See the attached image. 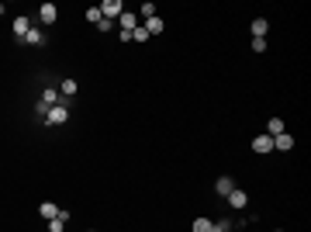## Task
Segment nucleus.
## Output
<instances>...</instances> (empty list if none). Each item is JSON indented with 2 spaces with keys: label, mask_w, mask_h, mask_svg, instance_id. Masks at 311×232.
I'll return each instance as SVG.
<instances>
[{
  "label": "nucleus",
  "mask_w": 311,
  "mask_h": 232,
  "mask_svg": "<svg viewBox=\"0 0 311 232\" xmlns=\"http://www.w3.org/2000/svg\"><path fill=\"white\" fill-rule=\"evenodd\" d=\"M69 122V107L66 104H52L49 114H45V125H66Z\"/></svg>",
  "instance_id": "obj_1"
},
{
  "label": "nucleus",
  "mask_w": 311,
  "mask_h": 232,
  "mask_svg": "<svg viewBox=\"0 0 311 232\" xmlns=\"http://www.w3.org/2000/svg\"><path fill=\"white\" fill-rule=\"evenodd\" d=\"M121 14H125V4H121V0H104V4H100V18H104V21L121 18Z\"/></svg>",
  "instance_id": "obj_2"
},
{
  "label": "nucleus",
  "mask_w": 311,
  "mask_h": 232,
  "mask_svg": "<svg viewBox=\"0 0 311 232\" xmlns=\"http://www.w3.org/2000/svg\"><path fill=\"white\" fill-rule=\"evenodd\" d=\"M253 152H259V156H266V152H273V139H270L266 132L253 139Z\"/></svg>",
  "instance_id": "obj_3"
},
{
  "label": "nucleus",
  "mask_w": 311,
  "mask_h": 232,
  "mask_svg": "<svg viewBox=\"0 0 311 232\" xmlns=\"http://www.w3.org/2000/svg\"><path fill=\"white\" fill-rule=\"evenodd\" d=\"M135 28H138V14H132V11H125V14L118 18V31H128V35H132Z\"/></svg>",
  "instance_id": "obj_4"
},
{
  "label": "nucleus",
  "mask_w": 311,
  "mask_h": 232,
  "mask_svg": "<svg viewBox=\"0 0 311 232\" xmlns=\"http://www.w3.org/2000/svg\"><path fill=\"white\" fill-rule=\"evenodd\" d=\"M56 18H59L56 4H42V7H38V21H42V24H56Z\"/></svg>",
  "instance_id": "obj_5"
},
{
  "label": "nucleus",
  "mask_w": 311,
  "mask_h": 232,
  "mask_svg": "<svg viewBox=\"0 0 311 232\" xmlns=\"http://www.w3.org/2000/svg\"><path fill=\"white\" fill-rule=\"evenodd\" d=\"M273 149H277V152H291V149H294V135L280 132V135L273 139Z\"/></svg>",
  "instance_id": "obj_6"
},
{
  "label": "nucleus",
  "mask_w": 311,
  "mask_h": 232,
  "mask_svg": "<svg viewBox=\"0 0 311 232\" xmlns=\"http://www.w3.org/2000/svg\"><path fill=\"white\" fill-rule=\"evenodd\" d=\"M214 190H218V194H221V198H228V194H232V190H235V180H232V177H218V184H214Z\"/></svg>",
  "instance_id": "obj_7"
},
{
  "label": "nucleus",
  "mask_w": 311,
  "mask_h": 232,
  "mask_svg": "<svg viewBox=\"0 0 311 232\" xmlns=\"http://www.w3.org/2000/svg\"><path fill=\"white\" fill-rule=\"evenodd\" d=\"M246 201H249V194H246V190H239V187L228 194V205H232V208H246Z\"/></svg>",
  "instance_id": "obj_8"
},
{
  "label": "nucleus",
  "mask_w": 311,
  "mask_h": 232,
  "mask_svg": "<svg viewBox=\"0 0 311 232\" xmlns=\"http://www.w3.org/2000/svg\"><path fill=\"white\" fill-rule=\"evenodd\" d=\"M142 28H145V31H149V38H152V35H163V28H166V24H163L159 18H145V24H142Z\"/></svg>",
  "instance_id": "obj_9"
},
{
  "label": "nucleus",
  "mask_w": 311,
  "mask_h": 232,
  "mask_svg": "<svg viewBox=\"0 0 311 232\" xmlns=\"http://www.w3.org/2000/svg\"><path fill=\"white\" fill-rule=\"evenodd\" d=\"M38 211H42V218H45V222H52V218L59 215V205H52V201H42V205H38Z\"/></svg>",
  "instance_id": "obj_10"
},
{
  "label": "nucleus",
  "mask_w": 311,
  "mask_h": 232,
  "mask_svg": "<svg viewBox=\"0 0 311 232\" xmlns=\"http://www.w3.org/2000/svg\"><path fill=\"white\" fill-rule=\"evenodd\" d=\"M11 28H14V35H18V38H24V35L31 31V24H28V18H14V24H11Z\"/></svg>",
  "instance_id": "obj_11"
},
{
  "label": "nucleus",
  "mask_w": 311,
  "mask_h": 232,
  "mask_svg": "<svg viewBox=\"0 0 311 232\" xmlns=\"http://www.w3.org/2000/svg\"><path fill=\"white\" fill-rule=\"evenodd\" d=\"M266 31H270L266 18H256V21H253V38H266Z\"/></svg>",
  "instance_id": "obj_12"
},
{
  "label": "nucleus",
  "mask_w": 311,
  "mask_h": 232,
  "mask_svg": "<svg viewBox=\"0 0 311 232\" xmlns=\"http://www.w3.org/2000/svg\"><path fill=\"white\" fill-rule=\"evenodd\" d=\"M280 132H284V122H280V118H270V122H266V135H270V139H277Z\"/></svg>",
  "instance_id": "obj_13"
},
{
  "label": "nucleus",
  "mask_w": 311,
  "mask_h": 232,
  "mask_svg": "<svg viewBox=\"0 0 311 232\" xmlns=\"http://www.w3.org/2000/svg\"><path fill=\"white\" fill-rule=\"evenodd\" d=\"M21 42H28V45H42V42H45V35L38 31V28H31V31H28V35L21 38Z\"/></svg>",
  "instance_id": "obj_14"
},
{
  "label": "nucleus",
  "mask_w": 311,
  "mask_h": 232,
  "mask_svg": "<svg viewBox=\"0 0 311 232\" xmlns=\"http://www.w3.org/2000/svg\"><path fill=\"white\" fill-rule=\"evenodd\" d=\"M211 218H194V232H211Z\"/></svg>",
  "instance_id": "obj_15"
},
{
  "label": "nucleus",
  "mask_w": 311,
  "mask_h": 232,
  "mask_svg": "<svg viewBox=\"0 0 311 232\" xmlns=\"http://www.w3.org/2000/svg\"><path fill=\"white\" fill-rule=\"evenodd\" d=\"M59 90H62L66 97H69V94H76V80H69V76H66V80L59 84Z\"/></svg>",
  "instance_id": "obj_16"
},
{
  "label": "nucleus",
  "mask_w": 311,
  "mask_h": 232,
  "mask_svg": "<svg viewBox=\"0 0 311 232\" xmlns=\"http://www.w3.org/2000/svg\"><path fill=\"white\" fill-rule=\"evenodd\" d=\"M132 42H149V31H145L142 24H138V28L132 31Z\"/></svg>",
  "instance_id": "obj_17"
},
{
  "label": "nucleus",
  "mask_w": 311,
  "mask_h": 232,
  "mask_svg": "<svg viewBox=\"0 0 311 232\" xmlns=\"http://www.w3.org/2000/svg\"><path fill=\"white\" fill-rule=\"evenodd\" d=\"M56 97H59V94H56L52 87H49V90H42V104H49V107H52V104H56Z\"/></svg>",
  "instance_id": "obj_18"
},
{
  "label": "nucleus",
  "mask_w": 311,
  "mask_h": 232,
  "mask_svg": "<svg viewBox=\"0 0 311 232\" xmlns=\"http://www.w3.org/2000/svg\"><path fill=\"white\" fill-rule=\"evenodd\" d=\"M62 229H66V218H59V215H56V218L49 222V232H62Z\"/></svg>",
  "instance_id": "obj_19"
},
{
  "label": "nucleus",
  "mask_w": 311,
  "mask_h": 232,
  "mask_svg": "<svg viewBox=\"0 0 311 232\" xmlns=\"http://www.w3.org/2000/svg\"><path fill=\"white\" fill-rule=\"evenodd\" d=\"M138 14H142V18H156V4H142Z\"/></svg>",
  "instance_id": "obj_20"
},
{
  "label": "nucleus",
  "mask_w": 311,
  "mask_h": 232,
  "mask_svg": "<svg viewBox=\"0 0 311 232\" xmlns=\"http://www.w3.org/2000/svg\"><path fill=\"white\" fill-rule=\"evenodd\" d=\"M253 52H266V38H253Z\"/></svg>",
  "instance_id": "obj_21"
},
{
  "label": "nucleus",
  "mask_w": 311,
  "mask_h": 232,
  "mask_svg": "<svg viewBox=\"0 0 311 232\" xmlns=\"http://www.w3.org/2000/svg\"><path fill=\"white\" fill-rule=\"evenodd\" d=\"M87 21H94V24H97V21H100V7H90V11H87Z\"/></svg>",
  "instance_id": "obj_22"
},
{
  "label": "nucleus",
  "mask_w": 311,
  "mask_h": 232,
  "mask_svg": "<svg viewBox=\"0 0 311 232\" xmlns=\"http://www.w3.org/2000/svg\"><path fill=\"white\" fill-rule=\"evenodd\" d=\"M277 232H280V229H277Z\"/></svg>",
  "instance_id": "obj_23"
}]
</instances>
